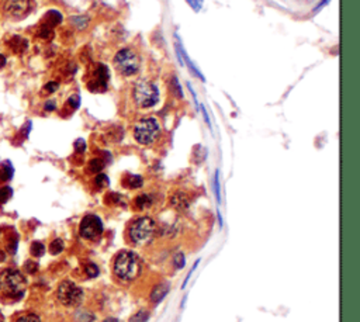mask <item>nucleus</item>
Listing matches in <instances>:
<instances>
[{"label": "nucleus", "mask_w": 360, "mask_h": 322, "mask_svg": "<svg viewBox=\"0 0 360 322\" xmlns=\"http://www.w3.org/2000/svg\"><path fill=\"white\" fill-rule=\"evenodd\" d=\"M171 204L177 211H185L190 206V200H189L185 191H176L173 196L171 197Z\"/></svg>", "instance_id": "14"}, {"label": "nucleus", "mask_w": 360, "mask_h": 322, "mask_svg": "<svg viewBox=\"0 0 360 322\" xmlns=\"http://www.w3.org/2000/svg\"><path fill=\"white\" fill-rule=\"evenodd\" d=\"M112 200V203H109V204H120V206H125V201L123 200V197L120 196V194H117V193H110L107 197H106V201H110Z\"/></svg>", "instance_id": "34"}, {"label": "nucleus", "mask_w": 360, "mask_h": 322, "mask_svg": "<svg viewBox=\"0 0 360 322\" xmlns=\"http://www.w3.org/2000/svg\"><path fill=\"white\" fill-rule=\"evenodd\" d=\"M80 236L87 241H96L103 234V221L96 214H86L79 225Z\"/></svg>", "instance_id": "10"}, {"label": "nucleus", "mask_w": 360, "mask_h": 322, "mask_svg": "<svg viewBox=\"0 0 360 322\" xmlns=\"http://www.w3.org/2000/svg\"><path fill=\"white\" fill-rule=\"evenodd\" d=\"M212 190L217 198V203H221V183H220V170H215L212 179Z\"/></svg>", "instance_id": "19"}, {"label": "nucleus", "mask_w": 360, "mask_h": 322, "mask_svg": "<svg viewBox=\"0 0 360 322\" xmlns=\"http://www.w3.org/2000/svg\"><path fill=\"white\" fill-rule=\"evenodd\" d=\"M103 168H104V161L100 159V158H95V159L89 162V170L92 173H101Z\"/></svg>", "instance_id": "23"}, {"label": "nucleus", "mask_w": 360, "mask_h": 322, "mask_svg": "<svg viewBox=\"0 0 360 322\" xmlns=\"http://www.w3.org/2000/svg\"><path fill=\"white\" fill-rule=\"evenodd\" d=\"M329 1H331V0H321V1L318 3V6H317V7L314 9V13L321 12V10H322L323 7H325V6H326V4H328Z\"/></svg>", "instance_id": "43"}, {"label": "nucleus", "mask_w": 360, "mask_h": 322, "mask_svg": "<svg viewBox=\"0 0 360 322\" xmlns=\"http://www.w3.org/2000/svg\"><path fill=\"white\" fill-rule=\"evenodd\" d=\"M13 196V189L9 186L0 187V206L6 204Z\"/></svg>", "instance_id": "24"}, {"label": "nucleus", "mask_w": 360, "mask_h": 322, "mask_svg": "<svg viewBox=\"0 0 360 322\" xmlns=\"http://www.w3.org/2000/svg\"><path fill=\"white\" fill-rule=\"evenodd\" d=\"M30 252H31V255H33L34 258H41V256L45 253V246H44V244H42V242L36 241V242H33V244H31Z\"/></svg>", "instance_id": "22"}, {"label": "nucleus", "mask_w": 360, "mask_h": 322, "mask_svg": "<svg viewBox=\"0 0 360 322\" xmlns=\"http://www.w3.org/2000/svg\"><path fill=\"white\" fill-rule=\"evenodd\" d=\"M63 248H65L63 241L62 239H59V238H57V239H54V241L51 242L50 252L52 255H59V253L63 250Z\"/></svg>", "instance_id": "25"}, {"label": "nucleus", "mask_w": 360, "mask_h": 322, "mask_svg": "<svg viewBox=\"0 0 360 322\" xmlns=\"http://www.w3.org/2000/svg\"><path fill=\"white\" fill-rule=\"evenodd\" d=\"M156 234V223L151 217H138L130 224L127 235L133 245L144 246L149 244Z\"/></svg>", "instance_id": "3"}, {"label": "nucleus", "mask_w": 360, "mask_h": 322, "mask_svg": "<svg viewBox=\"0 0 360 322\" xmlns=\"http://www.w3.org/2000/svg\"><path fill=\"white\" fill-rule=\"evenodd\" d=\"M187 86H189V90H190V93H191V96H193V100H194V104H196V107H199V101H197V97H196V92H194V89L191 87L190 83H187Z\"/></svg>", "instance_id": "44"}, {"label": "nucleus", "mask_w": 360, "mask_h": 322, "mask_svg": "<svg viewBox=\"0 0 360 322\" xmlns=\"http://www.w3.org/2000/svg\"><path fill=\"white\" fill-rule=\"evenodd\" d=\"M173 265H174V269H177V270L183 269V267H185V265H186L185 255H183V253H176V255H174V259H173Z\"/></svg>", "instance_id": "32"}, {"label": "nucleus", "mask_w": 360, "mask_h": 322, "mask_svg": "<svg viewBox=\"0 0 360 322\" xmlns=\"http://www.w3.org/2000/svg\"><path fill=\"white\" fill-rule=\"evenodd\" d=\"M133 100L139 109H152L159 101V87L152 80H139L133 87Z\"/></svg>", "instance_id": "4"}, {"label": "nucleus", "mask_w": 360, "mask_h": 322, "mask_svg": "<svg viewBox=\"0 0 360 322\" xmlns=\"http://www.w3.org/2000/svg\"><path fill=\"white\" fill-rule=\"evenodd\" d=\"M24 270L27 273H30V274H34V273L38 270V263L37 262H34V260H28V262H25Z\"/></svg>", "instance_id": "36"}, {"label": "nucleus", "mask_w": 360, "mask_h": 322, "mask_svg": "<svg viewBox=\"0 0 360 322\" xmlns=\"http://www.w3.org/2000/svg\"><path fill=\"white\" fill-rule=\"evenodd\" d=\"M13 322H42L39 320V317L33 314V312H25V314H20L19 317L14 318Z\"/></svg>", "instance_id": "21"}, {"label": "nucleus", "mask_w": 360, "mask_h": 322, "mask_svg": "<svg viewBox=\"0 0 360 322\" xmlns=\"http://www.w3.org/2000/svg\"><path fill=\"white\" fill-rule=\"evenodd\" d=\"M66 106H69L72 112H75L76 109H79V106H80V96H77V95H74V96H71V97L68 99V103H66Z\"/></svg>", "instance_id": "35"}, {"label": "nucleus", "mask_w": 360, "mask_h": 322, "mask_svg": "<svg viewBox=\"0 0 360 322\" xmlns=\"http://www.w3.org/2000/svg\"><path fill=\"white\" fill-rule=\"evenodd\" d=\"M76 320H77V322H93L95 315L92 312H87V311H79L76 314Z\"/></svg>", "instance_id": "30"}, {"label": "nucleus", "mask_w": 360, "mask_h": 322, "mask_svg": "<svg viewBox=\"0 0 360 322\" xmlns=\"http://www.w3.org/2000/svg\"><path fill=\"white\" fill-rule=\"evenodd\" d=\"M57 297L65 307H77L83 301V290L71 280H63L58 285Z\"/></svg>", "instance_id": "7"}, {"label": "nucleus", "mask_w": 360, "mask_h": 322, "mask_svg": "<svg viewBox=\"0 0 360 322\" xmlns=\"http://www.w3.org/2000/svg\"><path fill=\"white\" fill-rule=\"evenodd\" d=\"M186 3L194 10L196 13H199L203 9V0H186Z\"/></svg>", "instance_id": "37"}, {"label": "nucleus", "mask_w": 360, "mask_h": 322, "mask_svg": "<svg viewBox=\"0 0 360 322\" xmlns=\"http://www.w3.org/2000/svg\"><path fill=\"white\" fill-rule=\"evenodd\" d=\"M58 89H59L58 82H48V83L44 86V92H45V93H48V95H51V93L57 92Z\"/></svg>", "instance_id": "38"}, {"label": "nucleus", "mask_w": 360, "mask_h": 322, "mask_svg": "<svg viewBox=\"0 0 360 322\" xmlns=\"http://www.w3.org/2000/svg\"><path fill=\"white\" fill-rule=\"evenodd\" d=\"M174 48L179 51V54H180V57H182V61H183V65H187V68H189V71L191 72V74L194 75L196 77H199L200 80H203V82H206V77H204V75L200 72V69L194 65V62L189 58V55H187V52L185 51L183 48V45H182V42H176L174 44Z\"/></svg>", "instance_id": "11"}, {"label": "nucleus", "mask_w": 360, "mask_h": 322, "mask_svg": "<svg viewBox=\"0 0 360 322\" xmlns=\"http://www.w3.org/2000/svg\"><path fill=\"white\" fill-rule=\"evenodd\" d=\"M37 36L41 38V39L50 41V39L54 38V28H51V27H48L47 24L39 23V25H38V30H37Z\"/></svg>", "instance_id": "18"}, {"label": "nucleus", "mask_w": 360, "mask_h": 322, "mask_svg": "<svg viewBox=\"0 0 360 322\" xmlns=\"http://www.w3.org/2000/svg\"><path fill=\"white\" fill-rule=\"evenodd\" d=\"M201 113H203V115H204V121H206V124L208 125L210 128H211V121H210V115H208V113L206 110V107L204 106H201Z\"/></svg>", "instance_id": "41"}, {"label": "nucleus", "mask_w": 360, "mask_h": 322, "mask_svg": "<svg viewBox=\"0 0 360 322\" xmlns=\"http://www.w3.org/2000/svg\"><path fill=\"white\" fill-rule=\"evenodd\" d=\"M4 259H6V253L0 250V262H3Z\"/></svg>", "instance_id": "47"}, {"label": "nucleus", "mask_w": 360, "mask_h": 322, "mask_svg": "<svg viewBox=\"0 0 360 322\" xmlns=\"http://www.w3.org/2000/svg\"><path fill=\"white\" fill-rule=\"evenodd\" d=\"M6 47L13 54H23L28 50V41L20 36H13L9 39H6Z\"/></svg>", "instance_id": "12"}, {"label": "nucleus", "mask_w": 360, "mask_h": 322, "mask_svg": "<svg viewBox=\"0 0 360 322\" xmlns=\"http://www.w3.org/2000/svg\"><path fill=\"white\" fill-rule=\"evenodd\" d=\"M109 80H110V69L104 63H97L90 71L87 89L93 93H104L109 89Z\"/></svg>", "instance_id": "8"}, {"label": "nucleus", "mask_w": 360, "mask_h": 322, "mask_svg": "<svg viewBox=\"0 0 360 322\" xmlns=\"http://www.w3.org/2000/svg\"><path fill=\"white\" fill-rule=\"evenodd\" d=\"M169 290H171V285H169V283H166V282H162L158 285H155L153 290H152V293H151V301L153 304H159L162 300L168 296Z\"/></svg>", "instance_id": "13"}, {"label": "nucleus", "mask_w": 360, "mask_h": 322, "mask_svg": "<svg viewBox=\"0 0 360 322\" xmlns=\"http://www.w3.org/2000/svg\"><path fill=\"white\" fill-rule=\"evenodd\" d=\"M113 63H114L115 71L121 76L130 77V76H135L139 72L141 59L134 50L121 48L115 52V55L113 58Z\"/></svg>", "instance_id": "6"}, {"label": "nucleus", "mask_w": 360, "mask_h": 322, "mask_svg": "<svg viewBox=\"0 0 360 322\" xmlns=\"http://www.w3.org/2000/svg\"><path fill=\"white\" fill-rule=\"evenodd\" d=\"M17 245H19V236L17 235L9 236L7 244H6V249H7L12 255L16 253V250H17Z\"/></svg>", "instance_id": "29"}, {"label": "nucleus", "mask_w": 360, "mask_h": 322, "mask_svg": "<svg viewBox=\"0 0 360 322\" xmlns=\"http://www.w3.org/2000/svg\"><path fill=\"white\" fill-rule=\"evenodd\" d=\"M62 14L58 12V10H50V12H47L44 14L41 23L42 24H47L51 28H55V27H58V25L62 23Z\"/></svg>", "instance_id": "15"}, {"label": "nucleus", "mask_w": 360, "mask_h": 322, "mask_svg": "<svg viewBox=\"0 0 360 322\" xmlns=\"http://www.w3.org/2000/svg\"><path fill=\"white\" fill-rule=\"evenodd\" d=\"M14 174V168H13L12 162L6 161L0 165V183H6L9 182Z\"/></svg>", "instance_id": "16"}, {"label": "nucleus", "mask_w": 360, "mask_h": 322, "mask_svg": "<svg viewBox=\"0 0 360 322\" xmlns=\"http://www.w3.org/2000/svg\"><path fill=\"white\" fill-rule=\"evenodd\" d=\"M1 10L12 20H23L33 10V0H3Z\"/></svg>", "instance_id": "9"}, {"label": "nucleus", "mask_w": 360, "mask_h": 322, "mask_svg": "<svg viewBox=\"0 0 360 322\" xmlns=\"http://www.w3.org/2000/svg\"><path fill=\"white\" fill-rule=\"evenodd\" d=\"M113 272L121 282H133L141 273V260L131 250H121L113 262Z\"/></svg>", "instance_id": "2"}, {"label": "nucleus", "mask_w": 360, "mask_h": 322, "mask_svg": "<svg viewBox=\"0 0 360 322\" xmlns=\"http://www.w3.org/2000/svg\"><path fill=\"white\" fill-rule=\"evenodd\" d=\"M27 288V282L23 273L13 267L0 270V300L13 303L21 300Z\"/></svg>", "instance_id": "1"}, {"label": "nucleus", "mask_w": 360, "mask_h": 322, "mask_svg": "<svg viewBox=\"0 0 360 322\" xmlns=\"http://www.w3.org/2000/svg\"><path fill=\"white\" fill-rule=\"evenodd\" d=\"M161 124L155 117H144L134 127V138L139 145H153L161 136Z\"/></svg>", "instance_id": "5"}, {"label": "nucleus", "mask_w": 360, "mask_h": 322, "mask_svg": "<svg viewBox=\"0 0 360 322\" xmlns=\"http://www.w3.org/2000/svg\"><path fill=\"white\" fill-rule=\"evenodd\" d=\"M123 185L128 189H139L144 186V179L139 174H127L125 179H123Z\"/></svg>", "instance_id": "17"}, {"label": "nucleus", "mask_w": 360, "mask_h": 322, "mask_svg": "<svg viewBox=\"0 0 360 322\" xmlns=\"http://www.w3.org/2000/svg\"><path fill=\"white\" fill-rule=\"evenodd\" d=\"M171 89L173 90L177 99H183V97H185V96H183V92H182V86H180V83H179V80H177L176 76H173L172 80H171Z\"/></svg>", "instance_id": "26"}, {"label": "nucleus", "mask_w": 360, "mask_h": 322, "mask_svg": "<svg viewBox=\"0 0 360 322\" xmlns=\"http://www.w3.org/2000/svg\"><path fill=\"white\" fill-rule=\"evenodd\" d=\"M149 320V312L148 311H138L135 312L131 318H130V322H147Z\"/></svg>", "instance_id": "27"}, {"label": "nucleus", "mask_w": 360, "mask_h": 322, "mask_svg": "<svg viewBox=\"0 0 360 322\" xmlns=\"http://www.w3.org/2000/svg\"><path fill=\"white\" fill-rule=\"evenodd\" d=\"M95 183H96L97 189H106V187L110 185V180H109V177L104 173H97L96 179H95Z\"/></svg>", "instance_id": "28"}, {"label": "nucleus", "mask_w": 360, "mask_h": 322, "mask_svg": "<svg viewBox=\"0 0 360 322\" xmlns=\"http://www.w3.org/2000/svg\"><path fill=\"white\" fill-rule=\"evenodd\" d=\"M0 322H4V320H3V317H1V314H0Z\"/></svg>", "instance_id": "48"}, {"label": "nucleus", "mask_w": 360, "mask_h": 322, "mask_svg": "<svg viewBox=\"0 0 360 322\" xmlns=\"http://www.w3.org/2000/svg\"><path fill=\"white\" fill-rule=\"evenodd\" d=\"M75 149H76V152H79V153L85 152V151H86V142H85L83 139H77V141L75 142Z\"/></svg>", "instance_id": "39"}, {"label": "nucleus", "mask_w": 360, "mask_h": 322, "mask_svg": "<svg viewBox=\"0 0 360 322\" xmlns=\"http://www.w3.org/2000/svg\"><path fill=\"white\" fill-rule=\"evenodd\" d=\"M199 265H200V259H197V260H196V263H194V265H193V269H191V270H190V272L187 273L186 279H185V282H183V285H182V288H185V287H186L187 283H189V280H190V277H191V274H193V273H194V270H196V269H197V266H199Z\"/></svg>", "instance_id": "40"}, {"label": "nucleus", "mask_w": 360, "mask_h": 322, "mask_svg": "<svg viewBox=\"0 0 360 322\" xmlns=\"http://www.w3.org/2000/svg\"><path fill=\"white\" fill-rule=\"evenodd\" d=\"M72 23H74L79 30H83V28H86L87 24H89V19L87 17H83V16H77V17H72Z\"/></svg>", "instance_id": "31"}, {"label": "nucleus", "mask_w": 360, "mask_h": 322, "mask_svg": "<svg viewBox=\"0 0 360 322\" xmlns=\"http://www.w3.org/2000/svg\"><path fill=\"white\" fill-rule=\"evenodd\" d=\"M85 272H86V274L90 279H93V277H97L99 276L100 270L95 263H89L86 267H85Z\"/></svg>", "instance_id": "33"}, {"label": "nucleus", "mask_w": 360, "mask_h": 322, "mask_svg": "<svg viewBox=\"0 0 360 322\" xmlns=\"http://www.w3.org/2000/svg\"><path fill=\"white\" fill-rule=\"evenodd\" d=\"M6 62H7V61H6V57L0 52V69L6 66Z\"/></svg>", "instance_id": "45"}, {"label": "nucleus", "mask_w": 360, "mask_h": 322, "mask_svg": "<svg viewBox=\"0 0 360 322\" xmlns=\"http://www.w3.org/2000/svg\"><path fill=\"white\" fill-rule=\"evenodd\" d=\"M151 204H152V198L149 197L148 194H141L135 198V207L138 210H145L151 207Z\"/></svg>", "instance_id": "20"}, {"label": "nucleus", "mask_w": 360, "mask_h": 322, "mask_svg": "<svg viewBox=\"0 0 360 322\" xmlns=\"http://www.w3.org/2000/svg\"><path fill=\"white\" fill-rule=\"evenodd\" d=\"M101 322H118V320L117 318H113V317H109V318H106L104 321Z\"/></svg>", "instance_id": "46"}, {"label": "nucleus", "mask_w": 360, "mask_h": 322, "mask_svg": "<svg viewBox=\"0 0 360 322\" xmlns=\"http://www.w3.org/2000/svg\"><path fill=\"white\" fill-rule=\"evenodd\" d=\"M44 107H45V110H47V112H54V110L57 109V104H55V101H54V100H48V101L45 103V106H44Z\"/></svg>", "instance_id": "42"}]
</instances>
